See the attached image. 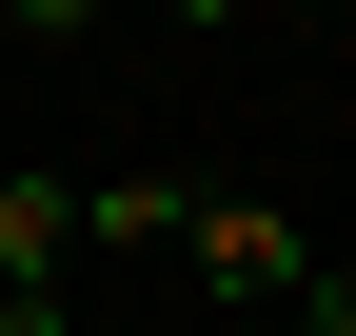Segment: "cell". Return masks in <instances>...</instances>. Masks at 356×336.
I'll return each mask as SVG.
<instances>
[{"label": "cell", "instance_id": "2", "mask_svg": "<svg viewBox=\"0 0 356 336\" xmlns=\"http://www.w3.org/2000/svg\"><path fill=\"white\" fill-rule=\"evenodd\" d=\"M60 237H79L60 178H0V297H60Z\"/></svg>", "mask_w": 356, "mask_h": 336}, {"label": "cell", "instance_id": "1", "mask_svg": "<svg viewBox=\"0 0 356 336\" xmlns=\"http://www.w3.org/2000/svg\"><path fill=\"white\" fill-rule=\"evenodd\" d=\"M178 258L218 277V317H297V297H317V237H297L277 198H198V237H178Z\"/></svg>", "mask_w": 356, "mask_h": 336}, {"label": "cell", "instance_id": "5", "mask_svg": "<svg viewBox=\"0 0 356 336\" xmlns=\"http://www.w3.org/2000/svg\"><path fill=\"white\" fill-rule=\"evenodd\" d=\"M0 336H79V317H60V297H0Z\"/></svg>", "mask_w": 356, "mask_h": 336}, {"label": "cell", "instance_id": "3", "mask_svg": "<svg viewBox=\"0 0 356 336\" xmlns=\"http://www.w3.org/2000/svg\"><path fill=\"white\" fill-rule=\"evenodd\" d=\"M79 237H119V258H159V237H198V198H178V178H99V198H79Z\"/></svg>", "mask_w": 356, "mask_h": 336}, {"label": "cell", "instance_id": "6", "mask_svg": "<svg viewBox=\"0 0 356 336\" xmlns=\"http://www.w3.org/2000/svg\"><path fill=\"white\" fill-rule=\"evenodd\" d=\"M218 336H297V317H218Z\"/></svg>", "mask_w": 356, "mask_h": 336}, {"label": "cell", "instance_id": "4", "mask_svg": "<svg viewBox=\"0 0 356 336\" xmlns=\"http://www.w3.org/2000/svg\"><path fill=\"white\" fill-rule=\"evenodd\" d=\"M297 336H356V237L317 258V297H297Z\"/></svg>", "mask_w": 356, "mask_h": 336}]
</instances>
